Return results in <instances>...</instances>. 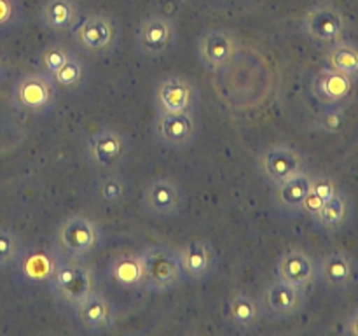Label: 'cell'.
Listing matches in <instances>:
<instances>
[{
  "label": "cell",
  "mask_w": 358,
  "mask_h": 336,
  "mask_svg": "<svg viewBox=\"0 0 358 336\" xmlns=\"http://www.w3.org/2000/svg\"><path fill=\"white\" fill-rule=\"evenodd\" d=\"M45 284L56 301L72 310L76 304L96 290L98 279L94 270H91L86 261L66 259L55 251V266Z\"/></svg>",
  "instance_id": "1"
},
{
  "label": "cell",
  "mask_w": 358,
  "mask_h": 336,
  "mask_svg": "<svg viewBox=\"0 0 358 336\" xmlns=\"http://www.w3.org/2000/svg\"><path fill=\"white\" fill-rule=\"evenodd\" d=\"M105 244V231L94 219L70 216L58 224L52 248L59 255L73 261H87L100 252Z\"/></svg>",
  "instance_id": "2"
},
{
  "label": "cell",
  "mask_w": 358,
  "mask_h": 336,
  "mask_svg": "<svg viewBox=\"0 0 358 336\" xmlns=\"http://www.w3.org/2000/svg\"><path fill=\"white\" fill-rule=\"evenodd\" d=\"M145 270V289L156 294H166L184 286L180 261L175 248L168 245H149L140 252Z\"/></svg>",
  "instance_id": "3"
},
{
  "label": "cell",
  "mask_w": 358,
  "mask_h": 336,
  "mask_svg": "<svg viewBox=\"0 0 358 336\" xmlns=\"http://www.w3.org/2000/svg\"><path fill=\"white\" fill-rule=\"evenodd\" d=\"M259 177L271 188H278L296 175L308 172V158L303 150L287 144H273L259 150L255 158Z\"/></svg>",
  "instance_id": "4"
},
{
  "label": "cell",
  "mask_w": 358,
  "mask_h": 336,
  "mask_svg": "<svg viewBox=\"0 0 358 336\" xmlns=\"http://www.w3.org/2000/svg\"><path fill=\"white\" fill-rule=\"evenodd\" d=\"M70 35L84 55L96 56V58L112 55L121 41L117 23L108 14L83 16V20L76 24Z\"/></svg>",
  "instance_id": "5"
},
{
  "label": "cell",
  "mask_w": 358,
  "mask_h": 336,
  "mask_svg": "<svg viewBox=\"0 0 358 336\" xmlns=\"http://www.w3.org/2000/svg\"><path fill=\"white\" fill-rule=\"evenodd\" d=\"M299 27L308 41L322 48H329L345 38L348 21L338 6L331 2H318L304 10Z\"/></svg>",
  "instance_id": "6"
},
{
  "label": "cell",
  "mask_w": 358,
  "mask_h": 336,
  "mask_svg": "<svg viewBox=\"0 0 358 336\" xmlns=\"http://www.w3.org/2000/svg\"><path fill=\"white\" fill-rule=\"evenodd\" d=\"M10 97L20 111L34 115H48L58 104V88L45 74H24L16 79Z\"/></svg>",
  "instance_id": "7"
},
{
  "label": "cell",
  "mask_w": 358,
  "mask_h": 336,
  "mask_svg": "<svg viewBox=\"0 0 358 336\" xmlns=\"http://www.w3.org/2000/svg\"><path fill=\"white\" fill-rule=\"evenodd\" d=\"M129 156V142L124 133L105 126L91 133L86 140V158L94 170L117 172Z\"/></svg>",
  "instance_id": "8"
},
{
  "label": "cell",
  "mask_w": 358,
  "mask_h": 336,
  "mask_svg": "<svg viewBox=\"0 0 358 336\" xmlns=\"http://www.w3.org/2000/svg\"><path fill=\"white\" fill-rule=\"evenodd\" d=\"M143 214L150 219L168 220L180 216L185 206V191L180 182L171 177L149 181L140 198Z\"/></svg>",
  "instance_id": "9"
},
{
  "label": "cell",
  "mask_w": 358,
  "mask_h": 336,
  "mask_svg": "<svg viewBox=\"0 0 358 336\" xmlns=\"http://www.w3.org/2000/svg\"><path fill=\"white\" fill-rule=\"evenodd\" d=\"M199 65L208 72H219L233 65L240 55V42L226 28H206L196 41Z\"/></svg>",
  "instance_id": "10"
},
{
  "label": "cell",
  "mask_w": 358,
  "mask_h": 336,
  "mask_svg": "<svg viewBox=\"0 0 358 336\" xmlns=\"http://www.w3.org/2000/svg\"><path fill=\"white\" fill-rule=\"evenodd\" d=\"M178 42V27L170 16L152 14L135 30V46L147 58H163Z\"/></svg>",
  "instance_id": "11"
},
{
  "label": "cell",
  "mask_w": 358,
  "mask_h": 336,
  "mask_svg": "<svg viewBox=\"0 0 358 336\" xmlns=\"http://www.w3.org/2000/svg\"><path fill=\"white\" fill-rule=\"evenodd\" d=\"M198 121L191 112H157L152 121V135L164 149L182 150L198 140Z\"/></svg>",
  "instance_id": "12"
},
{
  "label": "cell",
  "mask_w": 358,
  "mask_h": 336,
  "mask_svg": "<svg viewBox=\"0 0 358 336\" xmlns=\"http://www.w3.org/2000/svg\"><path fill=\"white\" fill-rule=\"evenodd\" d=\"M185 284L203 286L215 276L220 265V255L213 244L206 238H198L182 245L177 251Z\"/></svg>",
  "instance_id": "13"
},
{
  "label": "cell",
  "mask_w": 358,
  "mask_h": 336,
  "mask_svg": "<svg viewBox=\"0 0 358 336\" xmlns=\"http://www.w3.org/2000/svg\"><path fill=\"white\" fill-rule=\"evenodd\" d=\"M199 90L189 77L168 76L157 80L152 102L157 112H191L196 114L199 105Z\"/></svg>",
  "instance_id": "14"
},
{
  "label": "cell",
  "mask_w": 358,
  "mask_h": 336,
  "mask_svg": "<svg viewBox=\"0 0 358 336\" xmlns=\"http://www.w3.org/2000/svg\"><path fill=\"white\" fill-rule=\"evenodd\" d=\"M317 280L331 293H348L358 286V261L350 252L334 248L317 261Z\"/></svg>",
  "instance_id": "15"
},
{
  "label": "cell",
  "mask_w": 358,
  "mask_h": 336,
  "mask_svg": "<svg viewBox=\"0 0 358 336\" xmlns=\"http://www.w3.org/2000/svg\"><path fill=\"white\" fill-rule=\"evenodd\" d=\"M264 315L273 321H287L299 315L306 307V289L290 286V284L275 280L266 287L262 294Z\"/></svg>",
  "instance_id": "16"
},
{
  "label": "cell",
  "mask_w": 358,
  "mask_h": 336,
  "mask_svg": "<svg viewBox=\"0 0 358 336\" xmlns=\"http://www.w3.org/2000/svg\"><path fill=\"white\" fill-rule=\"evenodd\" d=\"M73 321L86 332H107L117 321L115 304L103 294L94 290L91 296L72 308Z\"/></svg>",
  "instance_id": "17"
},
{
  "label": "cell",
  "mask_w": 358,
  "mask_h": 336,
  "mask_svg": "<svg viewBox=\"0 0 358 336\" xmlns=\"http://www.w3.org/2000/svg\"><path fill=\"white\" fill-rule=\"evenodd\" d=\"M276 280L306 289L317 280V259L304 248H289L275 265Z\"/></svg>",
  "instance_id": "18"
},
{
  "label": "cell",
  "mask_w": 358,
  "mask_h": 336,
  "mask_svg": "<svg viewBox=\"0 0 358 336\" xmlns=\"http://www.w3.org/2000/svg\"><path fill=\"white\" fill-rule=\"evenodd\" d=\"M355 79L325 66L311 80V93L325 107L345 105L355 90Z\"/></svg>",
  "instance_id": "19"
},
{
  "label": "cell",
  "mask_w": 358,
  "mask_h": 336,
  "mask_svg": "<svg viewBox=\"0 0 358 336\" xmlns=\"http://www.w3.org/2000/svg\"><path fill=\"white\" fill-rule=\"evenodd\" d=\"M353 219V205L350 202L348 195L339 189L313 217V226L317 227L320 233L329 234H338L345 231L346 227L352 224Z\"/></svg>",
  "instance_id": "20"
},
{
  "label": "cell",
  "mask_w": 358,
  "mask_h": 336,
  "mask_svg": "<svg viewBox=\"0 0 358 336\" xmlns=\"http://www.w3.org/2000/svg\"><path fill=\"white\" fill-rule=\"evenodd\" d=\"M38 20L49 34L65 35L83 20V13L76 0H45L38 13Z\"/></svg>",
  "instance_id": "21"
},
{
  "label": "cell",
  "mask_w": 358,
  "mask_h": 336,
  "mask_svg": "<svg viewBox=\"0 0 358 336\" xmlns=\"http://www.w3.org/2000/svg\"><path fill=\"white\" fill-rule=\"evenodd\" d=\"M264 318V308L259 298L248 293H238L227 301V321L234 329L250 332L261 326Z\"/></svg>",
  "instance_id": "22"
},
{
  "label": "cell",
  "mask_w": 358,
  "mask_h": 336,
  "mask_svg": "<svg viewBox=\"0 0 358 336\" xmlns=\"http://www.w3.org/2000/svg\"><path fill=\"white\" fill-rule=\"evenodd\" d=\"M107 273L112 282L124 289H145V270L140 254L121 252L107 265Z\"/></svg>",
  "instance_id": "23"
},
{
  "label": "cell",
  "mask_w": 358,
  "mask_h": 336,
  "mask_svg": "<svg viewBox=\"0 0 358 336\" xmlns=\"http://www.w3.org/2000/svg\"><path fill=\"white\" fill-rule=\"evenodd\" d=\"M311 177L308 172L296 175V177L289 178L287 182L280 184L275 188V203L276 209L280 212L287 214V216H299L303 214L304 200H306L308 192H310Z\"/></svg>",
  "instance_id": "24"
},
{
  "label": "cell",
  "mask_w": 358,
  "mask_h": 336,
  "mask_svg": "<svg viewBox=\"0 0 358 336\" xmlns=\"http://www.w3.org/2000/svg\"><path fill=\"white\" fill-rule=\"evenodd\" d=\"M17 272L21 279L28 284L48 282L51 270L55 266V248L44 251V248H24L21 258L16 262Z\"/></svg>",
  "instance_id": "25"
},
{
  "label": "cell",
  "mask_w": 358,
  "mask_h": 336,
  "mask_svg": "<svg viewBox=\"0 0 358 336\" xmlns=\"http://www.w3.org/2000/svg\"><path fill=\"white\" fill-rule=\"evenodd\" d=\"M91 191H93V198L98 203L114 206L121 205L128 200L131 188H129V182L124 175L117 174V172H105L94 178Z\"/></svg>",
  "instance_id": "26"
},
{
  "label": "cell",
  "mask_w": 358,
  "mask_h": 336,
  "mask_svg": "<svg viewBox=\"0 0 358 336\" xmlns=\"http://www.w3.org/2000/svg\"><path fill=\"white\" fill-rule=\"evenodd\" d=\"M325 63L329 69L338 70V72L358 80V42L341 38L329 46Z\"/></svg>",
  "instance_id": "27"
},
{
  "label": "cell",
  "mask_w": 358,
  "mask_h": 336,
  "mask_svg": "<svg viewBox=\"0 0 358 336\" xmlns=\"http://www.w3.org/2000/svg\"><path fill=\"white\" fill-rule=\"evenodd\" d=\"M52 83L58 90L63 91H79L83 90L90 79V69L86 62L77 52H73L58 70L51 76Z\"/></svg>",
  "instance_id": "28"
},
{
  "label": "cell",
  "mask_w": 358,
  "mask_h": 336,
  "mask_svg": "<svg viewBox=\"0 0 358 336\" xmlns=\"http://www.w3.org/2000/svg\"><path fill=\"white\" fill-rule=\"evenodd\" d=\"M338 191L339 186L332 177H329V175H313L311 177L310 192H308L306 200H304L303 214L313 217Z\"/></svg>",
  "instance_id": "29"
},
{
  "label": "cell",
  "mask_w": 358,
  "mask_h": 336,
  "mask_svg": "<svg viewBox=\"0 0 358 336\" xmlns=\"http://www.w3.org/2000/svg\"><path fill=\"white\" fill-rule=\"evenodd\" d=\"M23 251L24 247L20 234L10 227L0 226V272L16 266Z\"/></svg>",
  "instance_id": "30"
},
{
  "label": "cell",
  "mask_w": 358,
  "mask_h": 336,
  "mask_svg": "<svg viewBox=\"0 0 358 336\" xmlns=\"http://www.w3.org/2000/svg\"><path fill=\"white\" fill-rule=\"evenodd\" d=\"M72 55L73 51L69 46L59 44V42H52V44H48L44 49H41V52H38V69H41L42 74L51 77Z\"/></svg>",
  "instance_id": "31"
},
{
  "label": "cell",
  "mask_w": 358,
  "mask_h": 336,
  "mask_svg": "<svg viewBox=\"0 0 358 336\" xmlns=\"http://www.w3.org/2000/svg\"><path fill=\"white\" fill-rule=\"evenodd\" d=\"M24 20V10L20 0H0V31H10Z\"/></svg>",
  "instance_id": "32"
},
{
  "label": "cell",
  "mask_w": 358,
  "mask_h": 336,
  "mask_svg": "<svg viewBox=\"0 0 358 336\" xmlns=\"http://www.w3.org/2000/svg\"><path fill=\"white\" fill-rule=\"evenodd\" d=\"M345 125V105H332L325 107L324 112H320L315 121L317 130L324 133H338Z\"/></svg>",
  "instance_id": "33"
},
{
  "label": "cell",
  "mask_w": 358,
  "mask_h": 336,
  "mask_svg": "<svg viewBox=\"0 0 358 336\" xmlns=\"http://www.w3.org/2000/svg\"><path fill=\"white\" fill-rule=\"evenodd\" d=\"M343 335L358 336V308L345 321V326H343Z\"/></svg>",
  "instance_id": "34"
}]
</instances>
